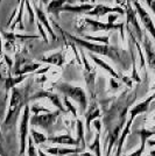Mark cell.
<instances>
[{
    "label": "cell",
    "instance_id": "obj_46",
    "mask_svg": "<svg viewBox=\"0 0 155 156\" xmlns=\"http://www.w3.org/2000/svg\"><path fill=\"white\" fill-rule=\"evenodd\" d=\"M152 90H154L155 91V83H154V85H153V87H152Z\"/></svg>",
    "mask_w": 155,
    "mask_h": 156
},
{
    "label": "cell",
    "instance_id": "obj_17",
    "mask_svg": "<svg viewBox=\"0 0 155 156\" xmlns=\"http://www.w3.org/2000/svg\"><path fill=\"white\" fill-rule=\"evenodd\" d=\"M34 11H35V15H36V18H38V21H39L42 26L45 27V29H47V32H48V34L50 35V37H52V40L57 39L56 35H55V32L52 30V26H50V23H49V20H48V18H47L45 11H43L40 6H36V5H35V7H34Z\"/></svg>",
    "mask_w": 155,
    "mask_h": 156
},
{
    "label": "cell",
    "instance_id": "obj_9",
    "mask_svg": "<svg viewBox=\"0 0 155 156\" xmlns=\"http://www.w3.org/2000/svg\"><path fill=\"white\" fill-rule=\"evenodd\" d=\"M29 120H31V106L27 104L23 107L22 119L20 124V151L19 156H22L26 151V143L29 133Z\"/></svg>",
    "mask_w": 155,
    "mask_h": 156
},
{
    "label": "cell",
    "instance_id": "obj_37",
    "mask_svg": "<svg viewBox=\"0 0 155 156\" xmlns=\"http://www.w3.org/2000/svg\"><path fill=\"white\" fill-rule=\"evenodd\" d=\"M36 26H38V28H39V32H40V34H41V36H42V39L45 40V43H48L49 41H48V35H47V33H45V27L42 26V25H41V23L39 22V21L36 22Z\"/></svg>",
    "mask_w": 155,
    "mask_h": 156
},
{
    "label": "cell",
    "instance_id": "obj_32",
    "mask_svg": "<svg viewBox=\"0 0 155 156\" xmlns=\"http://www.w3.org/2000/svg\"><path fill=\"white\" fill-rule=\"evenodd\" d=\"M29 133H31V136H32L34 143H35V144H38V146H40V144H43V143L48 140V137L45 136V134L39 133L38 130H35L34 128H32V129L29 130Z\"/></svg>",
    "mask_w": 155,
    "mask_h": 156
},
{
    "label": "cell",
    "instance_id": "obj_22",
    "mask_svg": "<svg viewBox=\"0 0 155 156\" xmlns=\"http://www.w3.org/2000/svg\"><path fill=\"white\" fill-rule=\"evenodd\" d=\"M95 6V4H79L76 6H71V5H65L63 6L59 12H70V13H76V14H86L89 11H91Z\"/></svg>",
    "mask_w": 155,
    "mask_h": 156
},
{
    "label": "cell",
    "instance_id": "obj_33",
    "mask_svg": "<svg viewBox=\"0 0 155 156\" xmlns=\"http://www.w3.org/2000/svg\"><path fill=\"white\" fill-rule=\"evenodd\" d=\"M25 6H26V8H27V13L29 15L28 22H29L31 26H33V25L35 23V11H34V8H33L32 4H31L29 0H26V1H25Z\"/></svg>",
    "mask_w": 155,
    "mask_h": 156
},
{
    "label": "cell",
    "instance_id": "obj_6",
    "mask_svg": "<svg viewBox=\"0 0 155 156\" xmlns=\"http://www.w3.org/2000/svg\"><path fill=\"white\" fill-rule=\"evenodd\" d=\"M132 5L135 8L136 14H138V16L140 19V22L142 23L146 33H148V35L155 42V23L153 19H152V16L149 15L147 9L142 6L140 0H132Z\"/></svg>",
    "mask_w": 155,
    "mask_h": 156
},
{
    "label": "cell",
    "instance_id": "obj_18",
    "mask_svg": "<svg viewBox=\"0 0 155 156\" xmlns=\"http://www.w3.org/2000/svg\"><path fill=\"white\" fill-rule=\"evenodd\" d=\"M89 57H90V59H92V62L95 63L96 65H98V66H100L102 69H104L106 72H109L111 75V77L114 78V79H120V75L118 73V72L111 66L107 62H105L104 59H102L98 55H95V54H91V52H89Z\"/></svg>",
    "mask_w": 155,
    "mask_h": 156
},
{
    "label": "cell",
    "instance_id": "obj_34",
    "mask_svg": "<svg viewBox=\"0 0 155 156\" xmlns=\"http://www.w3.org/2000/svg\"><path fill=\"white\" fill-rule=\"evenodd\" d=\"M28 149H27V154L28 156H39V149H36L35 147V143L33 141L32 136H28Z\"/></svg>",
    "mask_w": 155,
    "mask_h": 156
},
{
    "label": "cell",
    "instance_id": "obj_27",
    "mask_svg": "<svg viewBox=\"0 0 155 156\" xmlns=\"http://www.w3.org/2000/svg\"><path fill=\"white\" fill-rule=\"evenodd\" d=\"M77 141H78V148L84 150L86 148V143L84 139V126L83 121L77 119Z\"/></svg>",
    "mask_w": 155,
    "mask_h": 156
},
{
    "label": "cell",
    "instance_id": "obj_5",
    "mask_svg": "<svg viewBox=\"0 0 155 156\" xmlns=\"http://www.w3.org/2000/svg\"><path fill=\"white\" fill-rule=\"evenodd\" d=\"M125 14H126V19H127V27L132 32H134L136 40L141 43L142 39H143V30L141 29L140 22L138 19V14H136L135 8L133 7L132 2L129 1H125Z\"/></svg>",
    "mask_w": 155,
    "mask_h": 156
},
{
    "label": "cell",
    "instance_id": "obj_41",
    "mask_svg": "<svg viewBox=\"0 0 155 156\" xmlns=\"http://www.w3.org/2000/svg\"><path fill=\"white\" fill-rule=\"evenodd\" d=\"M39 156H49V155H47L43 150H41V149H39Z\"/></svg>",
    "mask_w": 155,
    "mask_h": 156
},
{
    "label": "cell",
    "instance_id": "obj_19",
    "mask_svg": "<svg viewBox=\"0 0 155 156\" xmlns=\"http://www.w3.org/2000/svg\"><path fill=\"white\" fill-rule=\"evenodd\" d=\"M100 117V110L98 107L96 103L90 106V108L85 112V126H86V132L90 133L91 132V122H93L96 119Z\"/></svg>",
    "mask_w": 155,
    "mask_h": 156
},
{
    "label": "cell",
    "instance_id": "obj_45",
    "mask_svg": "<svg viewBox=\"0 0 155 156\" xmlns=\"http://www.w3.org/2000/svg\"><path fill=\"white\" fill-rule=\"evenodd\" d=\"M149 155H150V156H155V149H154V150H152V151H150V154H149Z\"/></svg>",
    "mask_w": 155,
    "mask_h": 156
},
{
    "label": "cell",
    "instance_id": "obj_13",
    "mask_svg": "<svg viewBox=\"0 0 155 156\" xmlns=\"http://www.w3.org/2000/svg\"><path fill=\"white\" fill-rule=\"evenodd\" d=\"M154 99H155V91L153 92L149 97L146 98L143 101L139 103V104H136L135 106H133V107L129 110V119L128 120L134 121V119H135L138 115H140V114H142V113L147 112L149 108V105H150V103H152Z\"/></svg>",
    "mask_w": 155,
    "mask_h": 156
},
{
    "label": "cell",
    "instance_id": "obj_8",
    "mask_svg": "<svg viewBox=\"0 0 155 156\" xmlns=\"http://www.w3.org/2000/svg\"><path fill=\"white\" fill-rule=\"evenodd\" d=\"M81 48V47H79ZM81 57H82V63L84 65V71H83V75H84V79L85 83H86V87H88V91L90 93V96L92 97L95 94V87H96V75H97V71L95 69V66L91 64L89 62V59L86 57V54H85L82 48H81Z\"/></svg>",
    "mask_w": 155,
    "mask_h": 156
},
{
    "label": "cell",
    "instance_id": "obj_15",
    "mask_svg": "<svg viewBox=\"0 0 155 156\" xmlns=\"http://www.w3.org/2000/svg\"><path fill=\"white\" fill-rule=\"evenodd\" d=\"M125 118L121 119V121H120V124H118L113 128V129L111 130L110 133H109V136H107V150H106V156H110L111 154V150L113 149V147H114V144L116 142L118 143V140H119V136H120V132L123 129L124 127V124H125Z\"/></svg>",
    "mask_w": 155,
    "mask_h": 156
},
{
    "label": "cell",
    "instance_id": "obj_25",
    "mask_svg": "<svg viewBox=\"0 0 155 156\" xmlns=\"http://www.w3.org/2000/svg\"><path fill=\"white\" fill-rule=\"evenodd\" d=\"M40 66H41V63H35V62L28 61L26 64L14 69L13 75L14 76H22V75H27V73H31V72H36L38 69H40Z\"/></svg>",
    "mask_w": 155,
    "mask_h": 156
},
{
    "label": "cell",
    "instance_id": "obj_14",
    "mask_svg": "<svg viewBox=\"0 0 155 156\" xmlns=\"http://www.w3.org/2000/svg\"><path fill=\"white\" fill-rule=\"evenodd\" d=\"M136 134L140 136V140H141L139 149H136L131 155H125V156H142L143 151H145V148H146V143H147V141H148L150 137H153L155 135V130H150V129H147V128H141V129L136 130Z\"/></svg>",
    "mask_w": 155,
    "mask_h": 156
},
{
    "label": "cell",
    "instance_id": "obj_12",
    "mask_svg": "<svg viewBox=\"0 0 155 156\" xmlns=\"http://www.w3.org/2000/svg\"><path fill=\"white\" fill-rule=\"evenodd\" d=\"M38 99H48L58 111H61L62 113H67V108H65V106L62 103V99L59 98L57 93H54L52 91L41 90V91L36 92L33 96H31L28 100H38Z\"/></svg>",
    "mask_w": 155,
    "mask_h": 156
},
{
    "label": "cell",
    "instance_id": "obj_3",
    "mask_svg": "<svg viewBox=\"0 0 155 156\" xmlns=\"http://www.w3.org/2000/svg\"><path fill=\"white\" fill-rule=\"evenodd\" d=\"M28 104L27 101H25L23 96L19 89L14 87L12 90V94H11V101H9V106H8V112L7 115L5 118L4 125L5 126H13L16 122V119L19 115L20 111L23 106H26Z\"/></svg>",
    "mask_w": 155,
    "mask_h": 156
},
{
    "label": "cell",
    "instance_id": "obj_39",
    "mask_svg": "<svg viewBox=\"0 0 155 156\" xmlns=\"http://www.w3.org/2000/svg\"><path fill=\"white\" fill-rule=\"evenodd\" d=\"M120 79H121L127 86H129V87L132 86V78H128V77H126V76H121V75H120Z\"/></svg>",
    "mask_w": 155,
    "mask_h": 156
},
{
    "label": "cell",
    "instance_id": "obj_35",
    "mask_svg": "<svg viewBox=\"0 0 155 156\" xmlns=\"http://www.w3.org/2000/svg\"><path fill=\"white\" fill-rule=\"evenodd\" d=\"M63 100H64V105H65L67 111H69L70 113H72V114H74V118H77V111H76V107L71 104V101L69 100V98L64 96V99H63Z\"/></svg>",
    "mask_w": 155,
    "mask_h": 156
},
{
    "label": "cell",
    "instance_id": "obj_10",
    "mask_svg": "<svg viewBox=\"0 0 155 156\" xmlns=\"http://www.w3.org/2000/svg\"><path fill=\"white\" fill-rule=\"evenodd\" d=\"M140 44H141L143 54H145L146 63L155 72V46L153 44L152 37L148 35V33H143V39Z\"/></svg>",
    "mask_w": 155,
    "mask_h": 156
},
{
    "label": "cell",
    "instance_id": "obj_30",
    "mask_svg": "<svg viewBox=\"0 0 155 156\" xmlns=\"http://www.w3.org/2000/svg\"><path fill=\"white\" fill-rule=\"evenodd\" d=\"M89 149L95 154V156H102V144H100V133L97 132L93 142H91Z\"/></svg>",
    "mask_w": 155,
    "mask_h": 156
},
{
    "label": "cell",
    "instance_id": "obj_36",
    "mask_svg": "<svg viewBox=\"0 0 155 156\" xmlns=\"http://www.w3.org/2000/svg\"><path fill=\"white\" fill-rule=\"evenodd\" d=\"M31 112H33L35 115H38V114H40L41 112H42V113H49V112H52V111L49 110V108H45V107H42V106L33 105L32 107H31Z\"/></svg>",
    "mask_w": 155,
    "mask_h": 156
},
{
    "label": "cell",
    "instance_id": "obj_26",
    "mask_svg": "<svg viewBox=\"0 0 155 156\" xmlns=\"http://www.w3.org/2000/svg\"><path fill=\"white\" fill-rule=\"evenodd\" d=\"M132 124H133V121L128 120V121L126 122V125H125V127L123 128V130H121V134H120L119 140H118V146H117L116 156H121L123 146H124V143H125V141H126L127 136L129 135V133H131V127H132Z\"/></svg>",
    "mask_w": 155,
    "mask_h": 156
},
{
    "label": "cell",
    "instance_id": "obj_23",
    "mask_svg": "<svg viewBox=\"0 0 155 156\" xmlns=\"http://www.w3.org/2000/svg\"><path fill=\"white\" fill-rule=\"evenodd\" d=\"M1 36L7 41V43L13 44L15 41L18 40H38L40 39V36L38 35H22V34H16L14 32H1Z\"/></svg>",
    "mask_w": 155,
    "mask_h": 156
},
{
    "label": "cell",
    "instance_id": "obj_4",
    "mask_svg": "<svg viewBox=\"0 0 155 156\" xmlns=\"http://www.w3.org/2000/svg\"><path fill=\"white\" fill-rule=\"evenodd\" d=\"M61 111H54V112H49V113H42V114H38V115H33L31 117L29 120V125L33 127H41L42 129L48 132L49 134L52 133V127L55 125L56 120H57L58 115L61 114Z\"/></svg>",
    "mask_w": 155,
    "mask_h": 156
},
{
    "label": "cell",
    "instance_id": "obj_21",
    "mask_svg": "<svg viewBox=\"0 0 155 156\" xmlns=\"http://www.w3.org/2000/svg\"><path fill=\"white\" fill-rule=\"evenodd\" d=\"M45 153L55 156H67V155H75L78 153H83L81 148H65V147H52V148H45Z\"/></svg>",
    "mask_w": 155,
    "mask_h": 156
},
{
    "label": "cell",
    "instance_id": "obj_7",
    "mask_svg": "<svg viewBox=\"0 0 155 156\" xmlns=\"http://www.w3.org/2000/svg\"><path fill=\"white\" fill-rule=\"evenodd\" d=\"M84 21L86 26L91 27L92 32H111V30H120L121 33V39L125 40V35H124V27H125V22H100L98 20H95L89 16H85Z\"/></svg>",
    "mask_w": 155,
    "mask_h": 156
},
{
    "label": "cell",
    "instance_id": "obj_38",
    "mask_svg": "<svg viewBox=\"0 0 155 156\" xmlns=\"http://www.w3.org/2000/svg\"><path fill=\"white\" fill-rule=\"evenodd\" d=\"M143 1L146 2V5L152 11V13L154 14V18H155V0H143Z\"/></svg>",
    "mask_w": 155,
    "mask_h": 156
},
{
    "label": "cell",
    "instance_id": "obj_43",
    "mask_svg": "<svg viewBox=\"0 0 155 156\" xmlns=\"http://www.w3.org/2000/svg\"><path fill=\"white\" fill-rule=\"evenodd\" d=\"M78 1H79L81 4H89L90 0H78Z\"/></svg>",
    "mask_w": 155,
    "mask_h": 156
},
{
    "label": "cell",
    "instance_id": "obj_11",
    "mask_svg": "<svg viewBox=\"0 0 155 156\" xmlns=\"http://www.w3.org/2000/svg\"><path fill=\"white\" fill-rule=\"evenodd\" d=\"M112 13H117L119 15H124L125 14V8L120 6H107L105 4H95L93 8L89 11L85 15L88 16H95V18H103L106 14H112Z\"/></svg>",
    "mask_w": 155,
    "mask_h": 156
},
{
    "label": "cell",
    "instance_id": "obj_20",
    "mask_svg": "<svg viewBox=\"0 0 155 156\" xmlns=\"http://www.w3.org/2000/svg\"><path fill=\"white\" fill-rule=\"evenodd\" d=\"M49 142L57 143V144H67V146H74L75 148H78L77 139H74L70 134H64V135H58V136H48Z\"/></svg>",
    "mask_w": 155,
    "mask_h": 156
},
{
    "label": "cell",
    "instance_id": "obj_1",
    "mask_svg": "<svg viewBox=\"0 0 155 156\" xmlns=\"http://www.w3.org/2000/svg\"><path fill=\"white\" fill-rule=\"evenodd\" d=\"M63 34L68 39H70L71 42H74L75 44H77L81 48H84L88 50V52L95 54V55H103L114 61L116 63L120 64L124 68V70H126V68H128L129 65V58L128 55L129 51L124 50L123 48L118 46H111V44H100V43H95V42H90L84 39L77 37L72 34H69L65 30H63Z\"/></svg>",
    "mask_w": 155,
    "mask_h": 156
},
{
    "label": "cell",
    "instance_id": "obj_24",
    "mask_svg": "<svg viewBox=\"0 0 155 156\" xmlns=\"http://www.w3.org/2000/svg\"><path fill=\"white\" fill-rule=\"evenodd\" d=\"M40 62L42 63H47V64L56 65V66H62L64 64V56H63V51L52 52L48 56H42L40 58Z\"/></svg>",
    "mask_w": 155,
    "mask_h": 156
},
{
    "label": "cell",
    "instance_id": "obj_28",
    "mask_svg": "<svg viewBox=\"0 0 155 156\" xmlns=\"http://www.w3.org/2000/svg\"><path fill=\"white\" fill-rule=\"evenodd\" d=\"M27 78V75H22V76H14V77H8L5 82V89L7 91L13 90L15 85L20 84L21 82H23Z\"/></svg>",
    "mask_w": 155,
    "mask_h": 156
},
{
    "label": "cell",
    "instance_id": "obj_16",
    "mask_svg": "<svg viewBox=\"0 0 155 156\" xmlns=\"http://www.w3.org/2000/svg\"><path fill=\"white\" fill-rule=\"evenodd\" d=\"M19 1V11L16 12L15 14V18L14 20L9 23V26L8 28L11 29V32H14L16 28H18V30L20 32H23L25 30V25H23V22H22V18H23V9H25V1L26 0H18Z\"/></svg>",
    "mask_w": 155,
    "mask_h": 156
},
{
    "label": "cell",
    "instance_id": "obj_40",
    "mask_svg": "<svg viewBox=\"0 0 155 156\" xmlns=\"http://www.w3.org/2000/svg\"><path fill=\"white\" fill-rule=\"evenodd\" d=\"M4 58L6 59V63L8 64V66L11 68V66H12V64H13V63H12V61H11V58H9L7 55H4Z\"/></svg>",
    "mask_w": 155,
    "mask_h": 156
},
{
    "label": "cell",
    "instance_id": "obj_44",
    "mask_svg": "<svg viewBox=\"0 0 155 156\" xmlns=\"http://www.w3.org/2000/svg\"><path fill=\"white\" fill-rule=\"evenodd\" d=\"M41 1H42V4H45V5H48V4H49L52 0H41Z\"/></svg>",
    "mask_w": 155,
    "mask_h": 156
},
{
    "label": "cell",
    "instance_id": "obj_31",
    "mask_svg": "<svg viewBox=\"0 0 155 156\" xmlns=\"http://www.w3.org/2000/svg\"><path fill=\"white\" fill-rule=\"evenodd\" d=\"M83 39L90 42H97L100 44H110V34L105 36H91V35H83Z\"/></svg>",
    "mask_w": 155,
    "mask_h": 156
},
{
    "label": "cell",
    "instance_id": "obj_29",
    "mask_svg": "<svg viewBox=\"0 0 155 156\" xmlns=\"http://www.w3.org/2000/svg\"><path fill=\"white\" fill-rule=\"evenodd\" d=\"M68 0H52L47 5V13H56L59 12V9L63 6H65Z\"/></svg>",
    "mask_w": 155,
    "mask_h": 156
},
{
    "label": "cell",
    "instance_id": "obj_42",
    "mask_svg": "<svg viewBox=\"0 0 155 156\" xmlns=\"http://www.w3.org/2000/svg\"><path fill=\"white\" fill-rule=\"evenodd\" d=\"M147 142H148L149 146H155V140H150V139H149Z\"/></svg>",
    "mask_w": 155,
    "mask_h": 156
},
{
    "label": "cell",
    "instance_id": "obj_48",
    "mask_svg": "<svg viewBox=\"0 0 155 156\" xmlns=\"http://www.w3.org/2000/svg\"><path fill=\"white\" fill-rule=\"evenodd\" d=\"M74 156H81V155H77V154H75V155H74Z\"/></svg>",
    "mask_w": 155,
    "mask_h": 156
},
{
    "label": "cell",
    "instance_id": "obj_47",
    "mask_svg": "<svg viewBox=\"0 0 155 156\" xmlns=\"http://www.w3.org/2000/svg\"><path fill=\"white\" fill-rule=\"evenodd\" d=\"M0 78H2V75H1V73H0Z\"/></svg>",
    "mask_w": 155,
    "mask_h": 156
},
{
    "label": "cell",
    "instance_id": "obj_2",
    "mask_svg": "<svg viewBox=\"0 0 155 156\" xmlns=\"http://www.w3.org/2000/svg\"><path fill=\"white\" fill-rule=\"evenodd\" d=\"M55 87L61 93H63L65 97L75 100L79 105V108L82 111V113L86 112V110H88V96H86V92L82 87L71 85L69 83H64V82L57 83L55 85Z\"/></svg>",
    "mask_w": 155,
    "mask_h": 156
}]
</instances>
